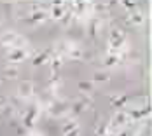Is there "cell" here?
<instances>
[{"instance_id": "cell-25", "label": "cell", "mask_w": 152, "mask_h": 136, "mask_svg": "<svg viewBox=\"0 0 152 136\" xmlns=\"http://www.w3.org/2000/svg\"><path fill=\"white\" fill-rule=\"evenodd\" d=\"M119 136H129V135H128V131H122V133H121Z\"/></svg>"}, {"instance_id": "cell-8", "label": "cell", "mask_w": 152, "mask_h": 136, "mask_svg": "<svg viewBox=\"0 0 152 136\" xmlns=\"http://www.w3.org/2000/svg\"><path fill=\"white\" fill-rule=\"evenodd\" d=\"M16 39H18V35H16L14 31H7V33H4L0 37V44L2 45H14Z\"/></svg>"}, {"instance_id": "cell-12", "label": "cell", "mask_w": 152, "mask_h": 136, "mask_svg": "<svg viewBox=\"0 0 152 136\" xmlns=\"http://www.w3.org/2000/svg\"><path fill=\"white\" fill-rule=\"evenodd\" d=\"M47 60H49V51L39 52V54H37V58L33 60V66H40V65H44Z\"/></svg>"}, {"instance_id": "cell-24", "label": "cell", "mask_w": 152, "mask_h": 136, "mask_svg": "<svg viewBox=\"0 0 152 136\" xmlns=\"http://www.w3.org/2000/svg\"><path fill=\"white\" fill-rule=\"evenodd\" d=\"M28 136H44L42 133H39V131H30V135Z\"/></svg>"}, {"instance_id": "cell-21", "label": "cell", "mask_w": 152, "mask_h": 136, "mask_svg": "<svg viewBox=\"0 0 152 136\" xmlns=\"http://www.w3.org/2000/svg\"><path fill=\"white\" fill-rule=\"evenodd\" d=\"M124 7H126V9H129L131 12H133V11H137V4H133V2H124Z\"/></svg>"}, {"instance_id": "cell-4", "label": "cell", "mask_w": 152, "mask_h": 136, "mask_svg": "<svg viewBox=\"0 0 152 136\" xmlns=\"http://www.w3.org/2000/svg\"><path fill=\"white\" fill-rule=\"evenodd\" d=\"M37 112H39V108L33 105L30 106V110H28V113L25 115V119H23V126L26 127V129H31L33 127V121H35V115H37Z\"/></svg>"}, {"instance_id": "cell-11", "label": "cell", "mask_w": 152, "mask_h": 136, "mask_svg": "<svg viewBox=\"0 0 152 136\" xmlns=\"http://www.w3.org/2000/svg\"><path fill=\"white\" fill-rule=\"evenodd\" d=\"M88 105H89V100H80V101H77L75 105L72 106V115H74V117L79 115V113H80V112H82Z\"/></svg>"}, {"instance_id": "cell-18", "label": "cell", "mask_w": 152, "mask_h": 136, "mask_svg": "<svg viewBox=\"0 0 152 136\" xmlns=\"http://www.w3.org/2000/svg\"><path fill=\"white\" fill-rule=\"evenodd\" d=\"M117 63H119V54H110L105 60V66H114Z\"/></svg>"}, {"instance_id": "cell-19", "label": "cell", "mask_w": 152, "mask_h": 136, "mask_svg": "<svg viewBox=\"0 0 152 136\" xmlns=\"http://www.w3.org/2000/svg\"><path fill=\"white\" fill-rule=\"evenodd\" d=\"M94 80L96 82H107L108 80V73H105V72H96L94 73Z\"/></svg>"}, {"instance_id": "cell-10", "label": "cell", "mask_w": 152, "mask_h": 136, "mask_svg": "<svg viewBox=\"0 0 152 136\" xmlns=\"http://www.w3.org/2000/svg\"><path fill=\"white\" fill-rule=\"evenodd\" d=\"M110 101H112V106H114V108H122V106L128 103V94H122V96H114Z\"/></svg>"}, {"instance_id": "cell-20", "label": "cell", "mask_w": 152, "mask_h": 136, "mask_svg": "<svg viewBox=\"0 0 152 136\" xmlns=\"http://www.w3.org/2000/svg\"><path fill=\"white\" fill-rule=\"evenodd\" d=\"M96 136H107V124H102L96 129Z\"/></svg>"}, {"instance_id": "cell-2", "label": "cell", "mask_w": 152, "mask_h": 136, "mask_svg": "<svg viewBox=\"0 0 152 136\" xmlns=\"http://www.w3.org/2000/svg\"><path fill=\"white\" fill-rule=\"evenodd\" d=\"M129 121V117H128V113L126 112H122V110H119V112H115L114 113V117H112V129H117V127H122V126H126Z\"/></svg>"}, {"instance_id": "cell-3", "label": "cell", "mask_w": 152, "mask_h": 136, "mask_svg": "<svg viewBox=\"0 0 152 136\" xmlns=\"http://www.w3.org/2000/svg\"><path fill=\"white\" fill-rule=\"evenodd\" d=\"M49 113L53 115V117H60V115H63L68 108H66V103H63V101H54V103H51L49 105Z\"/></svg>"}, {"instance_id": "cell-7", "label": "cell", "mask_w": 152, "mask_h": 136, "mask_svg": "<svg viewBox=\"0 0 152 136\" xmlns=\"http://www.w3.org/2000/svg\"><path fill=\"white\" fill-rule=\"evenodd\" d=\"M31 92H33V87H31L30 82H21V84H19L18 94H19L21 98H28V96H31Z\"/></svg>"}, {"instance_id": "cell-15", "label": "cell", "mask_w": 152, "mask_h": 136, "mask_svg": "<svg viewBox=\"0 0 152 136\" xmlns=\"http://www.w3.org/2000/svg\"><path fill=\"white\" fill-rule=\"evenodd\" d=\"M68 56H70V60H82V51L77 47H72L68 51Z\"/></svg>"}, {"instance_id": "cell-14", "label": "cell", "mask_w": 152, "mask_h": 136, "mask_svg": "<svg viewBox=\"0 0 152 136\" xmlns=\"http://www.w3.org/2000/svg\"><path fill=\"white\" fill-rule=\"evenodd\" d=\"M79 89L82 91V92H86V94H89L93 91V84L88 82V80H80V82H79Z\"/></svg>"}, {"instance_id": "cell-9", "label": "cell", "mask_w": 152, "mask_h": 136, "mask_svg": "<svg viewBox=\"0 0 152 136\" xmlns=\"http://www.w3.org/2000/svg\"><path fill=\"white\" fill-rule=\"evenodd\" d=\"M128 23L129 25H133V26H138V25H142L143 23V14L142 12H138V11H133L129 17H128Z\"/></svg>"}, {"instance_id": "cell-23", "label": "cell", "mask_w": 152, "mask_h": 136, "mask_svg": "<svg viewBox=\"0 0 152 136\" xmlns=\"http://www.w3.org/2000/svg\"><path fill=\"white\" fill-rule=\"evenodd\" d=\"M65 136H79V127H77V129H74V131H70V133H66Z\"/></svg>"}, {"instance_id": "cell-13", "label": "cell", "mask_w": 152, "mask_h": 136, "mask_svg": "<svg viewBox=\"0 0 152 136\" xmlns=\"http://www.w3.org/2000/svg\"><path fill=\"white\" fill-rule=\"evenodd\" d=\"M79 127V124H77L75 119H72V121H68L66 124H63V135H66V133H70V131H74Z\"/></svg>"}, {"instance_id": "cell-6", "label": "cell", "mask_w": 152, "mask_h": 136, "mask_svg": "<svg viewBox=\"0 0 152 136\" xmlns=\"http://www.w3.org/2000/svg\"><path fill=\"white\" fill-rule=\"evenodd\" d=\"M49 12L47 11H35V12H31L30 17H28V21L33 23V25H37V23H42V21H46Z\"/></svg>"}, {"instance_id": "cell-22", "label": "cell", "mask_w": 152, "mask_h": 136, "mask_svg": "<svg viewBox=\"0 0 152 136\" xmlns=\"http://www.w3.org/2000/svg\"><path fill=\"white\" fill-rule=\"evenodd\" d=\"M2 113H4V115H11V113H12V106H4V110H2Z\"/></svg>"}, {"instance_id": "cell-16", "label": "cell", "mask_w": 152, "mask_h": 136, "mask_svg": "<svg viewBox=\"0 0 152 136\" xmlns=\"http://www.w3.org/2000/svg\"><path fill=\"white\" fill-rule=\"evenodd\" d=\"M61 63H63V61H61L60 56H56V58L53 60V63H51V72H53V73H58V70L61 68Z\"/></svg>"}, {"instance_id": "cell-17", "label": "cell", "mask_w": 152, "mask_h": 136, "mask_svg": "<svg viewBox=\"0 0 152 136\" xmlns=\"http://www.w3.org/2000/svg\"><path fill=\"white\" fill-rule=\"evenodd\" d=\"M4 75L7 77V79H16V77H18V68H16V66L5 68V70H4Z\"/></svg>"}, {"instance_id": "cell-1", "label": "cell", "mask_w": 152, "mask_h": 136, "mask_svg": "<svg viewBox=\"0 0 152 136\" xmlns=\"http://www.w3.org/2000/svg\"><path fill=\"white\" fill-rule=\"evenodd\" d=\"M124 42H126V37H124V33H122L119 28H112V31H110V49L112 51H119L122 45H124Z\"/></svg>"}, {"instance_id": "cell-5", "label": "cell", "mask_w": 152, "mask_h": 136, "mask_svg": "<svg viewBox=\"0 0 152 136\" xmlns=\"http://www.w3.org/2000/svg\"><path fill=\"white\" fill-rule=\"evenodd\" d=\"M26 58V51L25 49H12L9 54H7V60L11 63H18V61H23Z\"/></svg>"}]
</instances>
